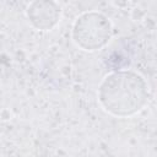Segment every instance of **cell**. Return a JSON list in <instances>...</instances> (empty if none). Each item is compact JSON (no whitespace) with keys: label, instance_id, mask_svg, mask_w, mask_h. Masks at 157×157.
<instances>
[{"label":"cell","instance_id":"1","mask_svg":"<svg viewBox=\"0 0 157 157\" xmlns=\"http://www.w3.org/2000/svg\"><path fill=\"white\" fill-rule=\"evenodd\" d=\"M107 82H109L112 86L104 83L107 88H109L107 92L108 98H103L107 99L105 107L110 105L115 99H118V103L112 109L113 113L119 114L120 109H128L129 114L131 112H135L144 104V98H140V94L144 92V88H140L139 86V82H141V77L136 75L117 74L107 77Z\"/></svg>","mask_w":157,"mask_h":157}]
</instances>
